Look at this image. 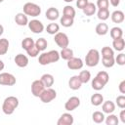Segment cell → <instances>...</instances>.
<instances>
[{
    "label": "cell",
    "mask_w": 125,
    "mask_h": 125,
    "mask_svg": "<svg viewBox=\"0 0 125 125\" xmlns=\"http://www.w3.org/2000/svg\"><path fill=\"white\" fill-rule=\"evenodd\" d=\"M60 53L57 50H51L49 52H44L39 55L38 62L41 65H47L53 62H56L60 60Z\"/></svg>",
    "instance_id": "obj_1"
},
{
    "label": "cell",
    "mask_w": 125,
    "mask_h": 125,
    "mask_svg": "<svg viewBox=\"0 0 125 125\" xmlns=\"http://www.w3.org/2000/svg\"><path fill=\"white\" fill-rule=\"evenodd\" d=\"M18 106H19V99L15 96H9L3 102L2 110L5 114L11 115L14 113V111Z\"/></svg>",
    "instance_id": "obj_2"
},
{
    "label": "cell",
    "mask_w": 125,
    "mask_h": 125,
    "mask_svg": "<svg viewBox=\"0 0 125 125\" xmlns=\"http://www.w3.org/2000/svg\"><path fill=\"white\" fill-rule=\"evenodd\" d=\"M100 62V52L97 49H90L85 56V63L87 66L94 67Z\"/></svg>",
    "instance_id": "obj_3"
},
{
    "label": "cell",
    "mask_w": 125,
    "mask_h": 125,
    "mask_svg": "<svg viewBox=\"0 0 125 125\" xmlns=\"http://www.w3.org/2000/svg\"><path fill=\"white\" fill-rule=\"evenodd\" d=\"M23 13L26 16L30 17H38L41 14V7L35 3L32 2H27L23 5Z\"/></svg>",
    "instance_id": "obj_4"
},
{
    "label": "cell",
    "mask_w": 125,
    "mask_h": 125,
    "mask_svg": "<svg viewBox=\"0 0 125 125\" xmlns=\"http://www.w3.org/2000/svg\"><path fill=\"white\" fill-rule=\"evenodd\" d=\"M56 97H57V92L50 87V88H45V90L42 92V94L40 95L39 98L42 103L48 104V103L52 102L53 100H55Z\"/></svg>",
    "instance_id": "obj_5"
},
{
    "label": "cell",
    "mask_w": 125,
    "mask_h": 125,
    "mask_svg": "<svg viewBox=\"0 0 125 125\" xmlns=\"http://www.w3.org/2000/svg\"><path fill=\"white\" fill-rule=\"evenodd\" d=\"M54 40L56 42V44L61 47L62 49V48H66L68 47V44H69V39H68V36L63 33V32H58L55 34V37H54Z\"/></svg>",
    "instance_id": "obj_6"
},
{
    "label": "cell",
    "mask_w": 125,
    "mask_h": 125,
    "mask_svg": "<svg viewBox=\"0 0 125 125\" xmlns=\"http://www.w3.org/2000/svg\"><path fill=\"white\" fill-rule=\"evenodd\" d=\"M16 84V77L8 72L0 73V85L3 86H13Z\"/></svg>",
    "instance_id": "obj_7"
},
{
    "label": "cell",
    "mask_w": 125,
    "mask_h": 125,
    "mask_svg": "<svg viewBox=\"0 0 125 125\" xmlns=\"http://www.w3.org/2000/svg\"><path fill=\"white\" fill-rule=\"evenodd\" d=\"M45 90V86L42 83V81L40 79L34 80L31 83V93L34 97H40V95L42 94V92Z\"/></svg>",
    "instance_id": "obj_8"
},
{
    "label": "cell",
    "mask_w": 125,
    "mask_h": 125,
    "mask_svg": "<svg viewBox=\"0 0 125 125\" xmlns=\"http://www.w3.org/2000/svg\"><path fill=\"white\" fill-rule=\"evenodd\" d=\"M27 25H28V28L33 32V33H36V34H38V33H42L43 32V30H44V24L39 21V20H31L30 21H28V23H27Z\"/></svg>",
    "instance_id": "obj_9"
},
{
    "label": "cell",
    "mask_w": 125,
    "mask_h": 125,
    "mask_svg": "<svg viewBox=\"0 0 125 125\" xmlns=\"http://www.w3.org/2000/svg\"><path fill=\"white\" fill-rule=\"evenodd\" d=\"M66 65L71 70H78V69H81L83 67L84 62H83V61L80 58H74V57H72L71 59H69L67 61Z\"/></svg>",
    "instance_id": "obj_10"
},
{
    "label": "cell",
    "mask_w": 125,
    "mask_h": 125,
    "mask_svg": "<svg viewBox=\"0 0 125 125\" xmlns=\"http://www.w3.org/2000/svg\"><path fill=\"white\" fill-rule=\"evenodd\" d=\"M79 105H80V99L78 97L73 96L66 101V103L64 104V108L67 111H72L75 108H77Z\"/></svg>",
    "instance_id": "obj_11"
},
{
    "label": "cell",
    "mask_w": 125,
    "mask_h": 125,
    "mask_svg": "<svg viewBox=\"0 0 125 125\" xmlns=\"http://www.w3.org/2000/svg\"><path fill=\"white\" fill-rule=\"evenodd\" d=\"M74 122V119H73V116L70 114V113H62L61 115V117L59 118L57 124L58 125H72Z\"/></svg>",
    "instance_id": "obj_12"
},
{
    "label": "cell",
    "mask_w": 125,
    "mask_h": 125,
    "mask_svg": "<svg viewBox=\"0 0 125 125\" xmlns=\"http://www.w3.org/2000/svg\"><path fill=\"white\" fill-rule=\"evenodd\" d=\"M45 16H46V19L51 21H54L56 20L59 19L60 17V12L57 8L55 7H50L49 9H47L46 13H45Z\"/></svg>",
    "instance_id": "obj_13"
},
{
    "label": "cell",
    "mask_w": 125,
    "mask_h": 125,
    "mask_svg": "<svg viewBox=\"0 0 125 125\" xmlns=\"http://www.w3.org/2000/svg\"><path fill=\"white\" fill-rule=\"evenodd\" d=\"M81 86H82V82L80 81L78 75H73V76H71L69 78V80H68V87L71 90H78V89L81 88Z\"/></svg>",
    "instance_id": "obj_14"
},
{
    "label": "cell",
    "mask_w": 125,
    "mask_h": 125,
    "mask_svg": "<svg viewBox=\"0 0 125 125\" xmlns=\"http://www.w3.org/2000/svg\"><path fill=\"white\" fill-rule=\"evenodd\" d=\"M15 63L19 67H25L28 64V58L23 54H18L15 57Z\"/></svg>",
    "instance_id": "obj_15"
},
{
    "label": "cell",
    "mask_w": 125,
    "mask_h": 125,
    "mask_svg": "<svg viewBox=\"0 0 125 125\" xmlns=\"http://www.w3.org/2000/svg\"><path fill=\"white\" fill-rule=\"evenodd\" d=\"M15 21L18 25L20 26H24V25H27L28 23V19H27V16L24 14V13H18L16 16H15Z\"/></svg>",
    "instance_id": "obj_16"
},
{
    "label": "cell",
    "mask_w": 125,
    "mask_h": 125,
    "mask_svg": "<svg viewBox=\"0 0 125 125\" xmlns=\"http://www.w3.org/2000/svg\"><path fill=\"white\" fill-rule=\"evenodd\" d=\"M40 80H41L42 83L44 84L45 88H50L51 86H53L54 81H55V80H54V76H53L52 74H50V73H45V74H43V75L41 76Z\"/></svg>",
    "instance_id": "obj_17"
},
{
    "label": "cell",
    "mask_w": 125,
    "mask_h": 125,
    "mask_svg": "<svg viewBox=\"0 0 125 125\" xmlns=\"http://www.w3.org/2000/svg\"><path fill=\"white\" fill-rule=\"evenodd\" d=\"M102 109H103V112L104 113H112L114 110H115V104L111 101H105V102H103V105H102Z\"/></svg>",
    "instance_id": "obj_18"
},
{
    "label": "cell",
    "mask_w": 125,
    "mask_h": 125,
    "mask_svg": "<svg viewBox=\"0 0 125 125\" xmlns=\"http://www.w3.org/2000/svg\"><path fill=\"white\" fill-rule=\"evenodd\" d=\"M111 21L114 22V23H121L124 19H125V16H124V13L120 10H116L114 11L112 14H111Z\"/></svg>",
    "instance_id": "obj_19"
},
{
    "label": "cell",
    "mask_w": 125,
    "mask_h": 125,
    "mask_svg": "<svg viewBox=\"0 0 125 125\" xmlns=\"http://www.w3.org/2000/svg\"><path fill=\"white\" fill-rule=\"evenodd\" d=\"M82 11H83V13L86 15V16H93L95 13H96V11H97V6L94 4V3H92V2H88V4L82 9Z\"/></svg>",
    "instance_id": "obj_20"
},
{
    "label": "cell",
    "mask_w": 125,
    "mask_h": 125,
    "mask_svg": "<svg viewBox=\"0 0 125 125\" xmlns=\"http://www.w3.org/2000/svg\"><path fill=\"white\" fill-rule=\"evenodd\" d=\"M108 32V25L105 22H100L96 26V33L100 36H104Z\"/></svg>",
    "instance_id": "obj_21"
},
{
    "label": "cell",
    "mask_w": 125,
    "mask_h": 125,
    "mask_svg": "<svg viewBox=\"0 0 125 125\" xmlns=\"http://www.w3.org/2000/svg\"><path fill=\"white\" fill-rule=\"evenodd\" d=\"M112 46H113L114 50H116L118 52H121L125 48V41H124V39L122 37L121 38H117V39H113Z\"/></svg>",
    "instance_id": "obj_22"
},
{
    "label": "cell",
    "mask_w": 125,
    "mask_h": 125,
    "mask_svg": "<svg viewBox=\"0 0 125 125\" xmlns=\"http://www.w3.org/2000/svg\"><path fill=\"white\" fill-rule=\"evenodd\" d=\"M60 57L65 61H68L73 57V50L70 48H62V51L60 52Z\"/></svg>",
    "instance_id": "obj_23"
},
{
    "label": "cell",
    "mask_w": 125,
    "mask_h": 125,
    "mask_svg": "<svg viewBox=\"0 0 125 125\" xmlns=\"http://www.w3.org/2000/svg\"><path fill=\"white\" fill-rule=\"evenodd\" d=\"M104 102V97L102 94H99V93H96V94H93L91 96V104L95 106H99L103 104Z\"/></svg>",
    "instance_id": "obj_24"
},
{
    "label": "cell",
    "mask_w": 125,
    "mask_h": 125,
    "mask_svg": "<svg viewBox=\"0 0 125 125\" xmlns=\"http://www.w3.org/2000/svg\"><path fill=\"white\" fill-rule=\"evenodd\" d=\"M110 33V37L112 39H117V38H121L123 36V30L122 28L118 27V26H114L109 30Z\"/></svg>",
    "instance_id": "obj_25"
},
{
    "label": "cell",
    "mask_w": 125,
    "mask_h": 125,
    "mask_svg": "<svg viewBox=\"0 0 125 125\" xmlns=\"http://www.w3.org/2000/svg\"><path fill=\"white\" fill-rule=\"evenodd\" d=\"M62 14H63V16H65V17H69V18L74 19L76 12H75V9H74L72 6H70V5H66V6L63 7Z\"/></svg>",
    "instance_id": "obj_26"
},
{
    "label": "cell",
    "mask_w": 125,
    "mask_h": 125,
    "mask_svg": "<svg viewBox=\"0 0 125 125\" xmlns=\"http://www.w3.org/2000/svg\"><path fill=\"white\" fill-rule=\"evenodd\" d=\"M59 30H60V25L56 22H51L46 27V31L51 35H55L56 33L59 32Z\"/></svg>",
    "instance_id": "obj_27"
},
{
    "label": "cell",
    "mask_w": 125,
    "mask_h": 125,
    "mask_svg": "<svg viewBox=\"0 0 125 125\" xmlns=\"http://www.w3.org/2000/svg\"><path fill=\"white\" fill-rule=\"evenodd\" d=\"M9 41L6 38L0 39V55H5L9 50Z\"/></svg>",
    "instance_id": "obj_28"
},
{
    "label": "cell",
    "mask_w": 125,
    "mask_h": 125,
    "mask_svg": "<svg viewBox=\"0 0 125 125\" xmlns=\"http://www.w3.org/2000/svg\"><path fill=\"white\" fill-rule=\"evenodd\" d=\"M60 22L61 24L63 26V27H70L73 25V22H74V19L72 18H69V17H65V16H62L60 20Z\"/></svg>",
    "instance_id": "obj_29"
},
{
    "label": "cell",
    "mask_w": 125,
    "mask_h": 125,
    "mask_svg": "<svg viewBox=\"0 0 125 125\" xmlns=\"http://www.w3.org/2000/svg\"><path fill=\"white\" fill-rule=\"evenodd\" d=\"M34 45H35V42H34V40H33L32 38H30V37H26V38H24V39L21 41V48L24 49L25 51L28 50L29 48L33 47Z\"/></svg>",
    "instance_id": "obj_30"
},
{
    "label": "cell",
    "mask_w": 125,
    "mask_h": 125,
    "mask_svg": "<svg viewBox=\"0 0 125 125\" xmlns=\"http://www.w3.org/2000/svg\"><path fill=\"white\" fill-rule=\"evenodd\" d=\"M35 46L41 52V51L46 50V48L48 46V42H47V40L45 38H39V39H37L35 41Z\"/></svg>",
    "instance_id": "obj_31"
},
{
    "label": "cell",
    "mask_w": 125,
    "mask_h": 125,
    "mask_svg": "<svg viewBox=\"0 0 125 125\" xmlns=\"http://www.w3.org/2000/svg\"><path fill=\"white\" fill-rule=\"evenodd\" d=\"M98 19L101 21H106L109 18V11L108 9H99L97 13Z\"/></svg>",
    "instance_id": "obj_32"
},
{
    "label": "cell",
    "mask_w": 125,
    "mask_h": 125,
    "mask_svg": "<svg viewBox=\"0 0 125 125\" xmlns=\"http://www.w3.org/2000/svg\"><path fill=\"white\" fill-rule=\"evenodd\" d=\"M78 76H79V79L82 82V84L89 82L90 79H91V73L88 70H82V71H80V73H79Z\"/></svg>",
    "instance_id": "obj_33"
},
{
    "label": "cell",
    "mask_w": 125,
    "mask_h": 125,
    "mask_svg": "<svg viewBox=\"0 0 125 125\" xmlns=\"http://www.w3.org/2000/svg\"><path fill=\"white\" fill-rule=\"evenodd\" d=\"M96 77H97L100 81H102L104 85L107 84V82H108V80H109V75H108V73H107L106 71H99V72L97 73Z\"/></svg>",
    "instance_id": "obj_34"
},
{
    "label": "cell",
    "mask_w": 125,
    "mask_h": 125,
    "mask_svg": "<svg viewBox=\"0 0 125 125\" xmlns=\"http://www.w3.org/2000/svg\"><path fill=\"white\" fill-rule=\"evenodd\" d=\"M92 118H93V121L95 123H102V122L104 121V112H102V111H95L92 114Z\"/></svg>",
    "instance_id": "obj_35"
},
{
    "label": "cell",
    "mask_w": 125,
    "mask_h": 125,
    "mask_svg": "<svg viewBox=\"0 0 125 125\" xmlns=\"http://www.w3.org/2000/svg\"><path fill=\"white\" fill-rule=\"evenodd\" d=\"M118 122H119L118 117H117L115 114H112V113H109L108 116L105 118V123H106V125H117Z\"/></svg>",
    "instance_id": "obj_36"
},
{
    "label": "cell",
    "mask_w": 125,
    "mask_h": 125,
    "mask_svg": "<svg viewBox=\"0 0 125 125\" xmlns=\"http://www.w3.org/2000/svg\"><path fill=\"white\" fill-rule=\"evenodd\" d=\"M114 57V51L110 47H104L102 49V58H112Z\"/></svg>",
    "instance_id": "obj_37"
},
{
    "label": "cell",
    "mask_w": 125,
    "mask_h": 125,
    "mask_svg": "<svg viewBox=\"0 0 125 125\" xmlns=\"http://www.w3.org/2000/svg\"><path fill=\"white\" fill-rule=\"evenodd\" d=\"M102 63L104 67H112L115 64V61H114V57L112 58H102Z\"/></svg>",
    "instance_id": "obj_38"
},
{
    "label": "cell",
    "mask_w": 125,
    "mask_h": 125,
    "mask_svg": "<svg viewBox=\"0 0 125 125\" xmlns=\"http://www.w3.org/2000/svg\"><path fill=\"white\" fill-rule=\"evenodd\" d=\"M104 86H105V85H104L102 81H100L97 77H95V78L92 80V88H93L94 90H96V91H100V90H102Z\"/></svg>",
    "instance_id": "obj_39"
},
{
    "label": "cell",
    "mask_w": 125,
    "mask_h": 125,
    "mask_svg": "<svg viewBox=\"0 0 125 125\" xmlns=\"http://www.w3.org/2000/svg\"><path fill=\"white\" fill-rule=\"evenodd\" d=\"M96 6L99 9H108L109 1L108 0H97Z\"/></svg>",
    "instance_id": "obj_40"
},
{
    "label": "cell",
    "mask_w": 125,
    "mask_h": 125,
    "mask_svg": "<svg viewBox=\"0 0 125 125\" xmlns=\"http://www.w3.org/2000/svg\"><path fill=\"white\" fill-rule=\"evenodd\" d=\"M39 50L36 48V46L34 45L33 47H31V48H29L28 50H26V53H27V55L29 56V57H32V58H35V57H37L38 56V54H39Z\"/></svg>",
    "instance_id": "obj_41"
},
{
    "label": "cell",
    "mask_w": 125,
    "mask_h": 125,
    "mask_svg": "<svg viewBox=\"0 0 125 125\" xmlns=\"http://www.w3.org/2000/svg\"><path fill=\"white\" fill-rule=\"evenodd\" d=\"M115 63L119 64V65H124L125 64V54L120 53L119 55H117V57L114 59Z\"/></svg>",
    "instance_id": "obj_42"
},
{
    "label": "cell",
    "mask_w": 125,
    "mask_h": 125,
    "mask_svg": "<svg viewBox=\"0 0 125 125\" xmlns=\"http://www.w3.org/2000/svg\"><path fill=\"white\" fill-rule=\"evenodd\" d=\"M116 104L118 107L120 108H124L125 107V96L120 95L116 98Z\"/></svg>",
    "instance_id": "obj_43"
},
{
    "label": "cell",
    "mask_w": 125,
    "mask_h": 125,
    "mask_svg": "<svg viewBox=\"0 0 125 125\" xmlns=\"http://www.w3.org/2000/svg\"><path fill=\"white\" fill-rule=\"evenodd\" d=\"M88 2H89L88 0H77V1H76V6H77L79 9L82 10V9L88 4Z\"/></svg>",
    "instance_id": "obj_44"
},
{
    "label": "cell",
    "mask_w": 125,
    "mask_h": 125,
    "mask_svg": "<svg viewBox=\"0 0 125 125\" xmlns=\"http://www.w3.org/2000/svg\"><path fill=\"white\" fill-rule=\"evenodd\" d=\"M118 89H119V92L121 94H125V80H122L118 86Z\"/></svg>",
    "instance_id": "obj_45"
},
{
    "label": "cell",
    "mask_w": 125,
    "mask_h": 125,
    "mask_svg": "<svg viewBox=\"0 0 125 125\" xmlns=\"http://www.w3.org/2000/svg\"><path fill=\"white\" fill-rule=\"evenodd\" d=\"M119 118L121 120L122 123H125V110L122 108V110L120 111V114H119Z\"/></svg>",
    "instance_id": "obj_46"
},
{
    "label": "cell",
    "mask_w": 125,
    "mask_h": 125,
    "mask_svg": "<svg viewBox=\"0 0 125 125\" xmlns=\"http://www.w3.org/2000/svg\"><path fill=\"white\" fill-rule=\"evenodd\" d=\"M109 2L113 7H117L120 4V0H109Z\"/></svg>",
    "instance_id": "obj_47"
},
{
    "label": "cell",
    "mask_w": 125,
    "mask_h": 125,
    "mask_svg": "<svg viewBox=\"0 0 125 125\" xmlns=\"http://www.w3.org/2000/svg\"><path fill=\"white\" fill-rule=\"evenodd\" d=\"M4 67H5V64H4L3 61H1V60H0V71H1V70H3V69H4Z\"/></svg>",
    "instance_id": "obj_48"
},
{
    "label": "cell",
    "mask_w": 125,
    "mask_h": 125,
    "mask_svg": "<svg viewBox=\"0 0 125 125\" xmlns=\"http://www.w3.org/2000/svg\"><path fill=\"white\" fill-rule=\"evenodd\" d=\"M3 32H4V27L2 24H0V36L3 34Z\"/></svg>",
    "instance_id": "obj_49"
},
{
    "label": "cell",
    "mask_w": 125,
    "mask_h": 125,
    "mask_svg": "<svg viewBox=\"0 0 125 125\" xmlns=\"http://www.w3.org/2000/svg\"><path fill=\"white\" fill-rule=\"evenodd\" d=\"M64 2H66V3H70V2H72L73 0H63Z\"/></svg>",
    "instance_id": "obj_50"
},
{
    "label": "cell",
    "mask_w": 125,
    "mask_h": 125,
    "mask_svg": "<svg viewBox=\"0 0 125 125\" xmlns=\"http://www.w3.org/2000/svg\"><path fill=\"white\" fill-rule=\"evenodd\" d=\"M3 1H4V0H0V3H2V2H3Z\"/></svg>",
    "instance_id": "obj_51"
}]
</instances>
